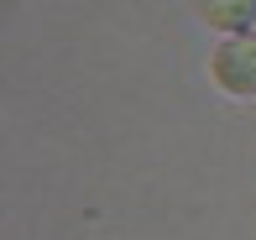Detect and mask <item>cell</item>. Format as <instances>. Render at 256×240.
<instances>
[{"instance_id": "1", "label": "cell", "mask_w": 256, "mask_h": 240, "mask_svg": "<svg viewBox=\"0 0 256 240\" xmlns=\"http://www.w3.org/2000/svg\"><path fill=\"white\" fill-rule=\"evenodd\" d=\"M214 78L225 94L256 99V37H230L214 52Z\"/></svg>"}, {"instance_id": "2", "label": "cell", "mask_w": 256, "mask_h": 240, "mask_svg": "<svg viewBox=\"0 0 256 240\" xmlns=\"http://www.w3.org/2000/svg\"><path fill=\"white\" fill-rule=\"evenodd\" d=\"M204 21H209L214 31L240 37V31L256 21V0H204Z\"/></svg>"}]
</instances>
